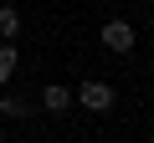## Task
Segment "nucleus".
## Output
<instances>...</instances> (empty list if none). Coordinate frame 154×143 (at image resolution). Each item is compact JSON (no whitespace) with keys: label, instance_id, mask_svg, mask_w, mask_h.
<instances>
[{"label":"nucleus","instance_id":"obj_1","mask_svg":"<svg viewBox=\"0 0 154 143\" xmlns=\"http://www.w3.org/2000/svg\"><path fill=\"white\" fill-rule=\"evenodd\" d=\"M72 102H82L88 112H108L118 102V92H113V82H82V87H72Z\"/></svg>","mask_w":154,"mask_h":143},{"label":"nucleus","instance_id":"obj_2","mask_svg":"<svg viewBox=\"0 0 154 143\" xmlns=\"http://www.w3.org/2000/svg\"><path fill=\"white\" fill-rule=\"evenodd\" d=\"M98 41H103V46H108V51H113V56H128V51H134V46H139V31H134V26H128V21H108V26H103V36H98Z\"/></svg>","mask_w":154,"mask_h":143},{"label":"nucleus","instance_id":"obj_3","mask_svg":"<svg viewBox=\"0 0 154 143\" xmlns=\"http://www.w3.org/2000/svg\"><path fill=\"white\" fill-rule=\"evenodd\" d=\"M41 107H46V112H67V107H72V87H67V82H46V87H41Z\"/></svg>","mask_w":154,"mask_h":143},{"label":"nucleus","instance_id":"obj_4","mask_svg":"<svg viewBox=\"0 0 154 143\" xmlns=\"http://www.w3.org/2000/svg\"><path fill=\"white\" fill-rule=\"evenodd\" d=\"M16 36H21V10L0 0V41H16Z\"/></svg>","mask_w":154,"mask_h":143},{"label":"nucleus","instance_id":"obj_5","mask_svg":"<svg viewBox=\"0 0 154 143\" xmlns=\"http://www.w3.org/2000/svg\"><path fill=\"white\" fill-rule=\"evenodd\" d=\"M16 66H21L16 41H0V82H11V77H16Z\"/></svg>","mask_w":154,"mask_h":143},{"label":"nucleus","instance_id":"obj_6","mask_svg":"<svg viewBox=\"0 0 154 143\" xmlns=\"http://www.w3.org/2000/svg\"><path fill=\"white\" fill-rule=\"evenodd\" d=\"M31 112V102L26 97H16V92H0V118H26Z\"/></svg>","mask_w":154,"mask_h":143}]
</instances>
